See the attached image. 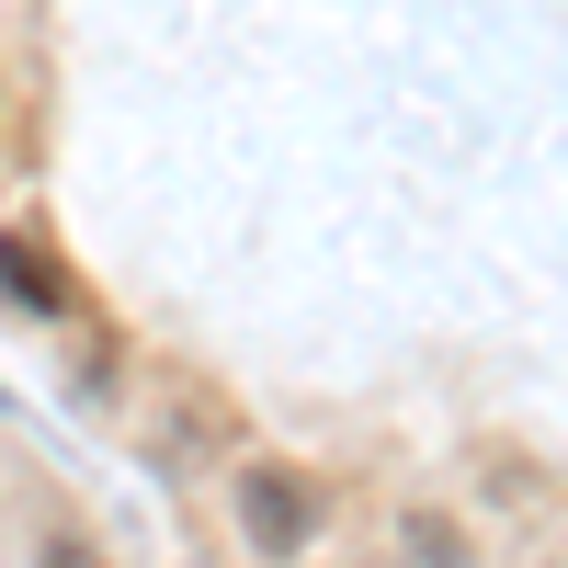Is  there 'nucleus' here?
I'll return each mask as SVG.
<instances>
[{"instance_id":"obj_2","label":"nucleus","mask_w":568,"mask_h":568,"mask_svg":"<svg viewBox=\"0 0 568 568\" xmlns=\"http://www.w3.org/2000/svg\"><path fill=\"white\" fill-rule=\"evenodd\" d=\"M0 296H23L34 318H58V262H34V240H0Z\"/></svg>"},{"instance_id":"obj_3","label":"nucleus","mask_w":568,"mask_h":568,"mask_svg":"<svg viewBox=\"0 0 568 568\" xmlns=\"http://www.w3.org/2000/svg\"><path fill=\"white\" fill-rule=\"evenodd\" d=\"M45 568H103V557H91L80 535H58V546H45Z\"/></svg>"},{"instance_id":"obj_1","label":"nucleus","mask_w":568,"mask_h":568,"mask_svg":"<svg viewBox=\"0 0 568 568\" xmlns=\"http://www.w3.org/2000/svg\"><path fill=\"white\" fill-rule=\"evenodd\" d=\"M240 524H251L262 557H296L318 535V489L296 478V466H240Z\"/></svg>"}]
</instances>
